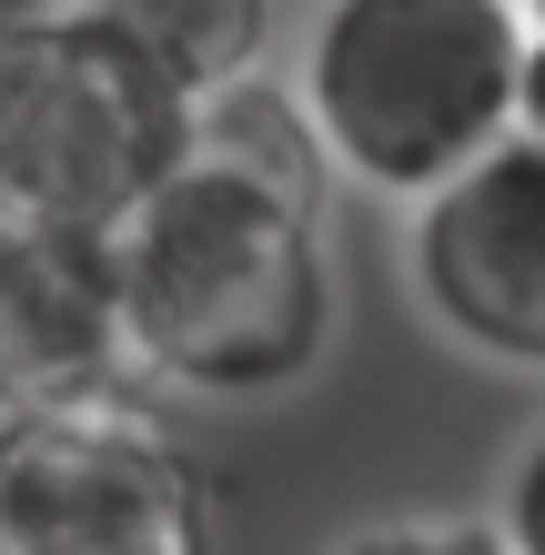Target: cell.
<instances>
[{
    "label": "cell",
    "instance_id": "1",
    "mask_svg": "<svg viewBox=\"0 0 545 555\" xmlns=\"http://www.w3.org/2000/svg\"><path fill=\"white\" fill-rule=\"evenodd\" d=\"M121 384L192 404H263L334 353L324 152L263 72L192 102L163 182L102 233Z\"/></svg>",
    "mask_w": 545,
    "mask_h": 555
},
{
    "label": "cell",
    "instance_id": "2",
    "mask_svg": "<svg viewBox=\"0 0 545 555\" xmlns=\"http://www.w3.org/2000/svg\"><path fill=\"white\" fill-rule=\"evenodd\" d=\"M525 0H324L294 61V112L324 172L414 203L516 112Z\"/></svg>",
    "mask_w": 545,
    "mask_h": 555
},
{
    "label": "cell",
    "instance_id": "3",
    "mask_svg": "<svg viewBox=\"0 0 545 555\" xmlns=\"http://www.w3.org/2000/svg\"><path fill=\"white\" fill-rule=\"evenodd\" d=\"M0 555H222L212 465L121 384L0 414Z\"/></svg>",
    "mask_w": 545,
    "mask_h": 555
},
{
    "label": "cell",
    "instance_id": "4",
    "mask_svg": "<svg viewBox=\"0 0 545 555\" xmlns=\"http://www.w3.org/2000/svg\"><path fill=\"white\" fill-rule=\"evenodd\" d=\"M192 102L102 21H51L0 51V203L112 233L182 152Z\"/></svg>",
    "mask_w": 545,
    "mask_h": 555
},
{
    "label": "cell",
    "instance_id": "5",
    "mask_svg": "<svg viewBox=\"0 0 545 555\" xmlns=\"http://www.w3.org/2000/svg\"><path fill=\"white\" fill-rule=\"evenodd\" d=\"M404 273L465 353L545 374V142L495 132L465 172L414 192Z\"/></svg>",
    "mask_w": 545,
    "mask_h": 555
},
{
    "label": "cell",
    "instance_id": "6",
    "mask_svg": "<svg viewBox=\"0 0 545 555\" xmlns=\"http://www.w3.org/2000/svg\"><path fill=\"white\" fill-rule=\"evenodd\" d=\"M121 384L102 233L0 203V414Z\"/></svg>",
    "mask_w": 545,
    "mask_h": 555
},
{
    "label": "cell",
    "instance_id": "7",
    "mask_svg": "<svg viewBox=\"0 0 545 555\" xmlns=\"http://www.w3.org/2000/svg\"><path fill=\"white\" fill-rule=\"evenodd\" d=\"M72 11L132 41L182 102L263 72V41H273V0H72Z\"/></svg>",
    "mask_w": 545,
    "mask_h": 555
},
{
    "label": "cell",
    "instance_id": "8",
    "mask_svg": "<svg viewBox=\"0 0 545 555\" xmlns=\"http://www.w3.org/2000/svg\"><path fill=\"white\" fill-rule=\"evenodd\" d=\"M324 555H516L495 515H444V505H404V515H364L343 526Z\"/></svg>",
    "mask_w": 545,
    "mask_h": 555
},
{
    "label": "cell",
    "instance_id": "9",
    "mask_svg": "<svg viewBox=\"0 0 545 555\" xmlns=\"http://www.w3.org/2000/svg\"><path fill=\"white\" fill-rule=\"evenodd\" d=\"M495 526H505L516 555H545V435H535V454L516 465V485H505V515H495Z\"/></svg>",
    "mask_w": 545,
    "mask_h": 555
},
{
    "label": "cell",
    "instance_id": "10",
    "mask_svg": "<svg viewBox=\"0 0 545 555\" xmlns=\"http://www.w3.org/2000/svg\"><path fill=\"white\" fill-rule=\"evenodd\" d=\"M505 132L545 142V30L535 21H525V51H516V112H505Z\"/></svg>",
    "mask_w": 545,
    "mask_h": 555
},
{
    "label": "cell",
    "instance_id": "11",
    "mask_svg": "<svg viewBox=\"0 0 545 555\" xmlns=\"http://www.w3.org/2000/svg\"><path fill=\"white\" fill-rule=\"evenodd\" d=\"M51 21H72V0H0V51L30 41V30H51Z\"/></svg>",
    "mask_w": 545,
    "mask_h": 555
},
{
    "label": "cell",
    "instance_id": "12",
    "mask_svg": "<svg viewBox=\"0 0 545 555\" xmlns=\"http://www.w3.org/2000/svg\"><path fill=\"white\" fill-rule=\"evenodd\" d=\"M525 21H535V30H545V0H525Z\"/></svg>",
    "mask_w": 545,
    "mask_h": 555
}]
</instances>
